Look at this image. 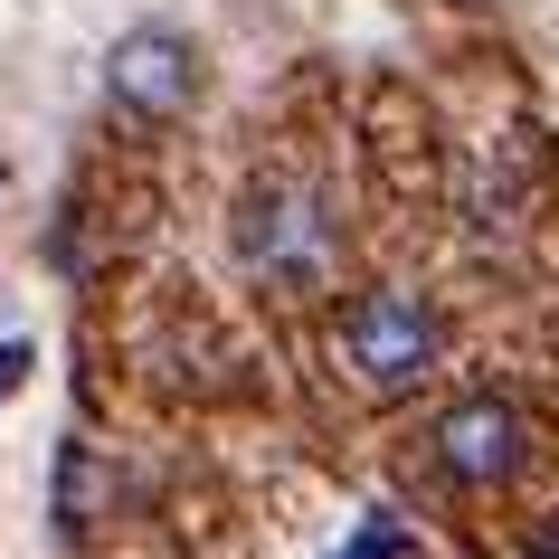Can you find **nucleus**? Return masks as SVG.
Masks as SVG:
<instances>
[{"instance_id":"nucleus-3","label":"nucleus","mask_w":559,"mask_h":559,"mask_svg":"<svg viewBox=\"0 0 559 559\" xmlns=\"http://www.w3.org/2000/svg\"><path fill=\"white\" fill-rule=\"evenodd\" d=\"M105 95H115L133 123L190 115V95H200V48H190L180 29H133V38H115V58H105Z\"/></svg>"},{"instance_id":"nucleus-2","label":"nucleus","mask_w":559,"mask_h":559,"mask_svg":"<svg viewBox=\"0 0 559 559\" xmlns=\"http://www.w3.org/2000/svg\"><path fill=\"white\" fill-rule=\"evenodd\" d=\"M445 332L437 313L417 295H399V285H370V295L342 304V360H352L360 389H380V399H399V389H417L427 370H437Z\"/></svg>"},{"instance_id":"nucleus-4","label":"nucleus","mask_w":559,"mask_h":559,"mask_svg":"<svg viewBox=\"0 0 559 559\" xmlns=\"http://www.w3.org/2000/svg\"><path fill=\"white\" fill-rule=\"evenodd\" d=\"M437 465L455 474V484H512L531 455V417L512 408V399H493V389H474V399H455V408L437 417Z\"/></svg>"},{"instance_id":"nucleus-6","label":"nucleus","mask_w":559,"mask_h":559,"mask_svg":"<svg viewBox=\"0 0 559 559\" xmlns=\"http://www.w3.org/2000/svg\"><path fill=\"white\" fill-rule=\"evenodd\" d=\"M20 380H29V342H0V399H10Z\"/></svg>"},{"instance_id":"nucleus-1","label":"nucleus","mask_w":559,"mask_h":559,"mask_svg":"<svg viewBox=\"0 0 559 559\" xmlns=\"http://www.w3.org/2000/svg\"><path fill=\"white\" fill-rule=\"evenodd\" d=\"M332 247H342L332 200H323L304 171L247 180V200H237V265H247L257 285H275V295L323 285V275H332Z\"/></svg>"},{"instance_id":"nucleus-5","label":"nucleus","mask_w":559,"mask_h":559,"mask_svg":"<svg viewBox=\"0 0 559 559\" xmlns=\"http://www.w3.org/2000/svg\"><path fill=\"white\" fill-rule=\"evenodd\" d=\"M332 559H408V531H399V522H360Z\"/></svg>"},{"instance_id":"nucleus-7","label":"nucleus","mask_w":559,"mask_h":559,"mask_svg":"<svg viewBox=\"0 0 559 559\" xmlns=\"http://www.w3.org/2000/svg\"><path fill=\"white\" fill-rule=\"evenodd\" d=\"M531 559H559V540H540V550H531Z\"/></svg>"}]
</instances>
